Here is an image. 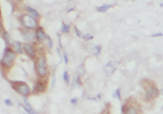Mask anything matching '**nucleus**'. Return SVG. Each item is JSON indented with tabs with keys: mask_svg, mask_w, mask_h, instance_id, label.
Here are the masks:
<instances>
[{
	"mask_svg": "<svg viewBox=\"0 0 163 114\" xmlns=\"http://www.w3.org/2000/svg\"><path fill=\"white\" fill-rule=\"evenodd\" d=\"M35 68L36 73L39 76V78L46 77L47 74H48V67H47V59L45 55H39L36 58Z\"/></svg>",
	"mask_w": 163,
	"mask_h": 114,
	"instance_id": "f257e3e1",
	"label": "nucleus"
},
{
	"mask_svg": "<svg viewBox=\"0 0 163 114\" xmlns=\"http://www.w3.org/2000/svg\"><path fill=\"white\" fill-rule=\"evenodd\" d=\"M16 57H17V54L12 50V48L10 47H7L5 48V52L2 54V57H1V65L3 67H11L13 62L16 60Z\"/></svg>",
	"mask_w": 163,
	"mask_h": 114,
	"instance_id": "f03ea898",
	"label": "nucleus"
},
{
	"mask_svg": "<svg viewBox=\"0 0 163 114\" xmlns=\"http://www.w3.org/2000/svg\"><path fill=\"white\" fill-rule=\"evenodd\" d=\"M10 85L12 89L23 97H27L33 93V90H30V86L26 82H11Z\"/></svg>",
	"mask_w": 163,
	"mask_h": 114,
	"instance_id": "7ed1b4c3",
	"label": "nucleus"
},
{
	"mask_svg": "<svg viewBox=\"0 0 163 114\" xmlns=\"http://www.w3.org/2000/svg\"><path fill=\"white\" fill-rule=\"evenodd\" d=\"M20 23L27 30H34V29H37L39 27L37 19H35L34 17H31L28 13H23L20 16Z\"/></svg>",
	"mask_w": 163,
	"mask_h": 114,
	"instance_id": "20e7f679",
	"label": "nucleus"
},
{
	"mask_svg": "<svg viewBox=\"0 0 163 114\" xmlns=\"http://www.w3.org/2000/svg\"><path fill=\"white\" fill-rule=\"evenodd\" d=\"M160 94V91L159 89L154 85V84H150L146 89H145V92H144V100L146 102H151L152 100L156 99Z\"/></svg>",
	"mask_w": 163,
	"mask_h": 114,
	"instance_id": "39448f33",
	"label": "nucleus"
},
{
	"mask_svg": "<svg viewBox=\"0 0 163 114\" xmlns=\"http://www.w3.org/2000/svg\"><path fill=\"white\" fill-rule=\"evenodd\" d=\"M47 89V82L46 80H39L35 82L34 84V87H33V93L34 94H39V93H44L46 91Z\"/></svg>",
	"mask_w": 163,
	"mask_h": 114,
	"instance_id": "423d86ee",
	"label": "nucleus"
},
{
	"mask_svg": "<svg viewBox=\"0 0 163 114\" xmlns=\"http://www.w3.org/2000/svg\"><path fill=\"white\" fill-rule=\"evenodd\" d=\"M23 35V40L26 42V43H29V44H33L34 42H36L37 39H36V30H25L21 33Z\"/></svg>",
	"mask_w": 163,
	"mask_h": 114,
	"instance_id": "0eeeda50",
	"label": "nucleus"
},
{
	"mask_svg": "<svg viewBox=\"0 0 163 114\" xmlns=\"http://www.w3.org/2000/svg\"><path fill=\"white\" fill-rule=\"evenodd\" d=\"M23 53L31 59H34L36 57V49L33 44L29 43H25L23 44Z\"/></svg>",
	"mask_w": 163,
	"mask_h": 114,
	"instance_id": "6e6552de",
	"label": "nucleus"
},
{
	"mask_svg": "<svg viewBox=\"0 0 163 114\" xmlns=\"http://www.w3.org/2000/svg\"><path fill=\"white\" fill-rule=\"evenodd\" d=\"M117 66H118V62H108L104 65L103 70L106 75H112L117 68Z\"/></svg>",
	"mask_w": 163,
	"mask_h": 114,
	"instance_id": "1a4fd4ad",
	"label": "nucleus"
},
{
	"mask_svg": "<svg viewBox=\"0 0 163 114\" xmlns=\"http://www.w3.org/2000/svg\"><path fill=\"white\" fill-rule=\"evenodd\" d=\"M86 50L90 53V54H93L95 56H98L102 52V46L100 45H95L93 43H88L86 45Z\"/></svg>",
	"mask_w": 163,
	"mask_h": 114,
	"instance_id": "9d476101",
	"label": "nucleus"
},
{
	"mask_svg": "<svg viewBox=\"0 0 163 114\" xmlns=\"http://www.w3.org/2000/svg\"><path fill=\"white\" fill-rule=\"evenodd\" d=\"M47 36L46 33H45V30L39 26L37 29H36V39H37V42L38 43H43V42H46L47 39Z\"/></svg>",
	"mask_w": 163,
	"mask_h": 114,
	"instance_id": "9b49d317",
	"label": "nucleus"
},
{
	"mask_svg": "<svg viewBox=\"0 0 163 114\" xmlns=\"http://www.w3.org/2000/svg\"><path fill=\"white\" fill-rule=\"evenodd\" d=\"M11 47H12V50H13L16 54H23V45H21L20 42H17V40L12 42Z\"/></svg>",
	"mask_w": 163,
	"mask_h": 114,
	"instance_id": "f8f14e48",
	"label": "nucleus"
},
{
	"mask_svg": "<svg viewBox=\"0 0 163 114\" xmlns=\"http://www.w3.org/2000/svg\"><path fill=\"white\" fill-rule=\"evenodd\" d=\"M1 37H2L3 42L6 43V46H7V47H9V45H11L12 44L11 39H10V35L8 34V32H7V30H5L3 28L1 29Z\"/></svg>",
	"mask_w": 163,
	"mask_h": 114,
	"instance_id": "ddd939ff",
	"label": "nucleus"
},
{
	"mask_svg": "<svg viewBox=\"0 0 163 114\" xmlns=\"http://www.w3.org/2000/svg\"><path fill=\"white\" fill-rule=\"evenodd\" d=\"M26 11L28 15H30L31 17H34L35 19H38L39 17H40V13L36 10L35 8H33V7H29V6H27L26 7Z\"/></svg>",
	"mask_w": 163,
	"mask_h": 114,
	"instance_id": "4468645a",
	"label": "nucleus"
},
{
	"mask_svg": "<svg viewBox=\"0 0 163 114\" xmlns=\"http://www.w3.org/2000/svg\"><path fill=\"white\" fill-rule=\"evenodd\" d=\"M113 7V5H102V6H100V7H97L96 8V10L98 12H105V11H107L110 8H112Z\"/></svg>",
	"mask_w": 163,
	"mask_h": 114,
	"instance_id": "2eb2a0df",
	"label": "nucleus"
},
{
	"mask_svg": "<svg viewBox=\"0 0 163 114\" xmlns=\"http://www.w3.org/2000/svg\"><path fill=\"white\" fill-rule=\"evenodd\" d=\"M70 30V26L68 23H61V28H60V33H63V34H68Z\"/></svg>",
	"mask_w": 163,
	"mask_h": 114,
	"instance_id": "dca6fc26",
	"label": "nucleus"
},
{
	"mask_svg": "<svg viewBox=\"0 0 163 114\" xmlns=\"http://www.w3.org/2000/svg\"><path fill=\"white\" fill-rule=\"evenodd\" d=\"M85 73H86L85 66L82 64V65H79V66H78V68H77V75H78L79 77H82V76H84V75H85Z\"/></svg>",
	"mask_w": 163,
	"mask_h": 114,
	"instance_id": "f3484780",
	"label": "nucleus"
},
{
	"mask_svg": "<svg viewBox=\"0 0 163 114\" xmlns=\"http://www.w3.org/2000/svg\"><path fill=\"white\" fill-rule=\"evenodd\" d=\"M126 114H139V110H138L134 105H130Z\"/></svg>",
	"mask_w": 163,
	"mask_h": 114,
	"instance_id": "a211bd4d",
	"label": "nucleus"
},
{
	"mask_svg": "<svg viewBox=\"0 0 163 114\" xmlns=\"http://www.w3.org/2000/svg\"><path fill=\"white\" fill-rule=\"evenodd\" d=\"M81 86H82L81 77L78 75H76L75 78H74V85H73V87H81Z\"/></svg>",
	"mask_w": 163,
	"mask_h": 114,
	"instance_id": "6ab92c4d",
	"label": "nucleus"
},
{
	"mask_svg": "<svg viewBox=\"0 0 163 114\" xmlns=\"http://www.w3.org/2000/svg\"><path fill=\"white\" fill-rule=\"evenodd\" d=\"M63 80H64V82H65V83H66L67 85H68V84H69V83H70L69 74H68V73H67L66 70H65V72L63 73Z\"/></svg>",
	"mask_w": 163,
	"mask_h": 114,
	"instance_id": "aec40b11",
	"label": "nucleus"
},
{
	"mask_svg": "<svg viewBox=\"0 0 163 114\" xmlns=\"http://www.w3.org/2000/svg\"><path fill=\"white\" fill-rule=\"evenodd\" d=\"M112 96H113L114 99H117L118 101H121V99H122V96H121V90H120V89H116L115 92L112 94Z\"/></svg>",
	"mask_w": 163,
	"mask_h": 114,
	"instance_id": "412c9836",
	"label": "nucleus"
},
{
	"mask_svg": "<svg viewBox=\"0 0 163 114\" xmlns=\"http://www.w3.org/2000/svg\"><path fill=\"white\" fill-rule=\"evenodd\" d=\"M19 105H20L23 110H25V112H26L27 114H39L37 111H36V110H29V109H27V107H26L23 104V105H21V104H19Z\"/></svg>",
	"mask_w": 163,
	"mask_h": 114,
	"instance_id": "4be33fe9",
	"label": "nucleus"
},
{
	"mask_svg": "<svg viewBox=\"0 0 163 114\" xmlns=\"http://www.w3.org/2000/svg\"><path fill=\"white\" fill-rule=\"evenodd\" d=\"M128 106H130L128 102L122 104V106H121V112H122V114H126V112H128Z\"/></svg>",
	"mask_w": 163,
	"mask_h": 114,
	"instance_id": "5701e85b",
	"label": "nucleus"
},
{
	"mask_svg": "<svg viewBox=\"0 0 163 114\" xmlns=\"http://www.w3.org/2000/svg\"><path fill=\"white\" fill-rule=\"evenodd\" d=\"M93 38V35L91 34H83V36H82V39H84V40H92Z\"/></svg>",
	"mask_w": 163,
	"mask_h": 114,
	"instance_id": "b1692460",
	"label": "nucleus"
},
{
	"mask_svg": "<svg viewBox=\"0 0 163 114\" xmlns=\"http://www.w3.org/2000/svg\"><path fill=\"white\" fill-rule=\"evenodd\" d=\"M46 44H47V47L49 48V49H51L53 48V40H51V38L48 36L46 39Z\"/></svg>",
	"mask_w": 163,
	"mask_h": 114,
	"instance_id": "393cba45",
	"label": "nucleus"
},
{
	"mask_svg": "<svg viewBox=\"0 0 163 114\" xmlns=\"http://www.w3.org/2000/svg\"><path fill=\"white\" fill-rule=\"evenodd\" d=\"M63 59H64V63H65V64H67V63H68V55H67V53H66V52H64V53H63Z\"/></svg>",
	"mask_w": 163,
	"mask_h": 114,
	"instance_id": "a878e982",
	"label": "nucleus"
},
{
	"mask_svg": "<svg viewBox=\"0 0 163 114\" xmlns=\"http://www.w3.org/2000/svg\"><path fill=\"white\" fill-rule=\"evenodd\" d=\"M74 30H75V34L77 35L78 37H81V38H82V36H83V34H82V33H81V30H79V29H78L77 27H74Z\"/></svg>",
	"mask_w": 163,
	"mask_h": 114,
	"instance_id": "bb28decb",
	"label": "nucleus"
},
{
	"mask_svg": "<svg viewBox=\"0 0 163 114\" xmlns=\"http://www.w3.org/2000/svg\"><path fill=\"white\" fill-rule=\"evenodd\" d=\"M3 103L7 105V106H12V102L9 100V99H6V100H3Z\"/></svg>",
	"mask_w": 163,
	"mask_h": 114,
	"instance_id": "cd10ccee",
	"label": "nucleus"
},
{
	"mask_svg": "<svg viewBox=\"0 0 163 114\" xmlns=\"http://www.w3.org/2000/svg\"><path fill=\"white\" fill-rule=\"evenodd\" d=\"M77 102H78V99H77V97H73V99H70V103H71L73 105H76Z\"/></svg>",
	"mask_w": 163,
	"mask_h": 114,
	"instance_id": "c85d7f7f",
	"label": "nucleus"
},
{
	"mask_svg": "<svg viewBox=\"0 0 163 114\" xmlns=\"http://www.w3.org/2000/svg\"><path fill=\"white\" fill-rule=\"evenodd\" d=\"M152 37H163L162 33H156V34H152Z\"/></svg>",
	"mask_w": 163,
	"mask_h": 114,
	"instance_id": "c756f323",
	"label": "nucleus"
},
{
	"mask_svg": "<svg viewBox=\"0 0 163 114\" xmlns=\"http://www.w3.org/2000/svg\"><path fill=\"white\" fill-rule=\"evenodd\" d=\"M54 84H55V75L53 74V76H51V85H50V86L53 87V86H54Z\"/></svg>",
	"mask_w": 163,
	"mask_h": 114,
	"instance_id": "7c9ffc66",
	"label": "nucleus"
},
{
	"mask_svg": "<svg viewBox=\"0 0 163 114\" xmlns=\"http://www.w3.org/2000/svg\"><path fill=\"white\" fill-rule=\"evenodd\" d=\"M73 9H74V8H68V9L66 10V11H67V12H70V11H71V10H73Z\"/></svg>",
	"mask_w": 163,
	"mask_h": 114,
	"instance_id": "2f4dec72",
	"label": "nucleus"
},
{
	"mask_svg": "<svg viewBox=\"0 0 163 114\" xmlns=\"http://www.w3.org/2000/svg\"><path fill=\"white\" fill-rule=\"evenodd\" d=\"M160 7H163V2L162 3H160Z\"/></svg>",
	"mask_w": 163,
	"mask_h": 114,
	"instance_id": "473e14b6",
	"label": "nucleus"
},
{
	"mask_svg": "<svg viewBox=\"0 0 163 114\" xmlns=\"http://www.w3.org/2000/svg\"><path fill=\"white\" fill-rule=\"evenodd\" d=\"M161 93H162V95H163V90H161Z\"/></svg>",
	"mask_w": 163,
	"mask_h": 114,
	"instance_id": "72a5a7b5",
	"label": "nucleus"
},
{
	"mask_svg": "<svg viewBox=\"0 0 163 114\" xmlns=\"http://www.w3.org/2000/svg\"><path fill=\"white\" fill-rule=\"evenodd\" d=\"M107 114H110V113H107Z\"/></svg>",
	"mask_w": 163,
	"mask_h": 114,
	"instance_id": "f704fd0d",
	"label": "nucleus"
}]
</instances>
